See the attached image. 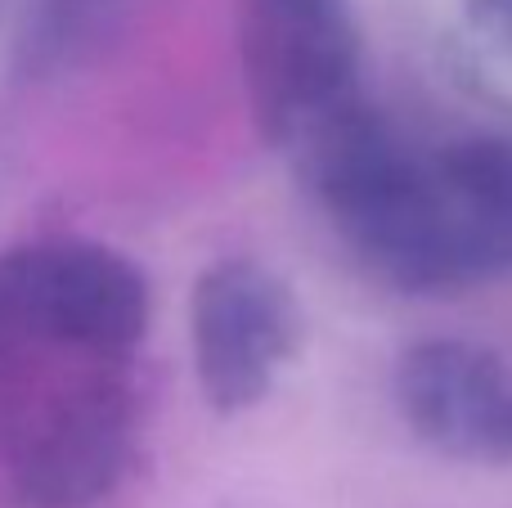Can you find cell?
I'll return each instance as SVG.
<instances>
[{"mask_svg":"<svg viewBox=\"0 0 512 508\" xmlns=\"http://www.w3.org/2000/svg\"><path fill=\"white\" fill-rule=\"evenodd\" d=\"M189 342L207 405L243 414L274 392L301 347V311L292 288L252 257L207 266L189 297Z\"/></svg>","mask_w":512,"mask_h":508,"instance_id":"obj_4","label":"cell"},{"mask_svg":"<svg viewBox=\"0 0 512 508\" xmlns=\"http://www.w3.org/2000/svg\"><path fill=\"white\" fill-rule=\"evenodd\" d=\"M391 396L405 428L441 459L512 464V365L472 338H423L400 351Z\"/></svg>","mask_w":512,"mask_h":508,"instance_id":"obj_5","label":"cell"},{"mask_svg":"<svg viewBox=\"0 0 512 508\" xmlns=\"http://www.w3.org/2000/svg\"><path fill=\"white\" fill-rule=\"evenodd\" d=\"M445 59L472 99L512 113V0H468L445 36Z\"/></svg>","mask_w":512,"mask_h":508,"instance_id":"obj_6","label":"cell"},{"mask_svg":"<svg viewBox=\"0 0 512 508\" xmlns=\"http://www.w3.org/2000/svg\"><path fill=\"white\" fill-rule=\"evenodd\" d=\"M149 284L90 239L0 252V508H95L140 423Z\"/></svg>","mask_w":512,"mask_h":508,"instance_id":"obj_1","label":"cell"},{"mask_svg":"<svg viewBox=\"0 0 512 508\" xmlns=\"http://www.w3.org/2000/svg\"><path fill=\"white\" fill-rule=\"evenodd\" d=\"M126 14V0H41L32 27H27V63L32 68H59L77 59L86 45L104 41V32Z\"/></svg>","mask_w":512,"mask_h":508,"instance_id":"obj_7","label":"cell"},{"mask_svg":"<svg viewBox=\"0 0 512 508\" xmlns=\"http://www.w3.org/2000/svg\"><path fill=\"white\" fill-rule=\"evenodd\" d=\"M234 18L252 117L288 167L373 104L351 0H234Z\"/></svg>","mask_w":512,"mask_h":508,"instance_id":"obj_3","label":"cell"},{"mask_svg":"<svg viewBox=\"0 0 512 508\" xmlns=\"http://www.w3.org/2000/svg\"><path fill=\"white\" fill-rule=\"evenodd\" d=\"M292 171L355 261L400 293L512 275V135H418L369 104Z\"/></svg>","mask_w":512,"mask_h":508,"instance_id":"obj_2","label":"cell"}]
</instances>
